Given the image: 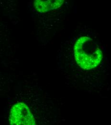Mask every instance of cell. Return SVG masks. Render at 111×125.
<instances>
[{"instance_id": "obj_1", "label": "cell", "mask_w": 111, "mask_h": 125, "mask_svg": "<svg viewBox=\"0 0 111 125\" xmlns=\"http://www.w3.org/2000/svg\"><path fill=\"white\" fill-rule=\"evenodd\" d=\"M58 65L69 84L90 93H101L107 86L110 64L107 51L98 33L80 24L61 42Z\"/></svg>"}, {"instance_id": "obj_3", "label": "cell", "mask_w": 111, "mask_h": 125, "mask_svg": "<svg viewBox=\"0 0 111 125\" xmlns=\"http://www.w3.org/2000/svg\"><path fill=\"white\" fill-rule=\"evenodd\" d=\"M11 125H36V120L26 104L17 102L11 107L9 114Z\"/></svg>"}, {"instance_id": "obj_2", "label": "cell", "mask_w": 111, "mask_h": 125, "mask_svg": "<svg viewBox=\"0 0 111 125\" xmlns=\"http://www.w3.org/2000/svg\"><path fill=\"white\" fill-rule=\"evenodd\" d=\"M74 0H33L40 42L46 45L55 35L73 8Z\"/></svg>"}]
</instances>
